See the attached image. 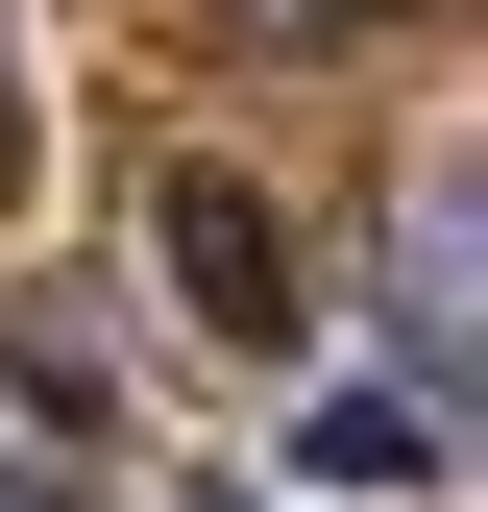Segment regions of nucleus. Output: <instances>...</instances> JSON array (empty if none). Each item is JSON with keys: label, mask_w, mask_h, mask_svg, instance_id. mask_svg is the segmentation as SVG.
I'll use <instances>...</instances> for the list:
<instances>
[{"label": "nucleus", "mask_w": 488, "mask_h": 512, "mask_svg": "<svg viewBox=\"0 0 488 512\" xmlns=\"http://www.w3.org/2000/svg\"><path fill=\"white\" fill-rule=\"evenodd\" d=\"M147 244H171V293H196V317H220L244 366L293 342V220L244 196V171H171V196H147Z\"/></svg>", "instance_id": "nucleus-1"}, {"label": "nucleus", "mask_w": 488, "mask_h": 512, "mask_svg": "<svg viewBox=\"0 0 488 512\" xmlns=\"http://www.w3.org/2000/svg\"><path fill=\"white\" fill-rule=\"evenodd\" d=\"M318 464H342V488H415V464H440V415H415V391H342V415H318Z\"/></svg>", "instance_id": "nucleus-2"}, {"label": "nucleus", "mask_w": 488, "mask_h": 512, "mask_svg": "<svg viewBox=\"0 0 488 512\" xmlns=\"http://www.w3.org/2000/svg\"><path fill=\"white\" fill-rule=\"evenodd\" d=\"M244 25H366V0H244Z\"/></svg>", "instance_id": "nucleus-3"}, {"label": "nucleus", "mask_w": 488, "mask_h": 512, "mask_svg": "<svg viewBox=\"0 0 488 512\" xmlns=\"http://www.w3.org/2000/svg\"><path fill=\"white\" fill-rule=\"evenodd\" d=\"M0 196H25V98H0Z\"/></svg>", "instance_id": "nucleus-4"}, {"label": "nucleus", "mask_w": 488, "mask_h": 512, "mask_svg": "<svg viewBox=\"0 0 488 512\" xmlns=\"http://www.w3.org/2000/svg\"><path fill=\"white\" fill-rule=\"evenodd\" d=\"M0 512H74V488H0Z\"/></svg>", "instance_id": "nucleus-5"}]
</instances>
